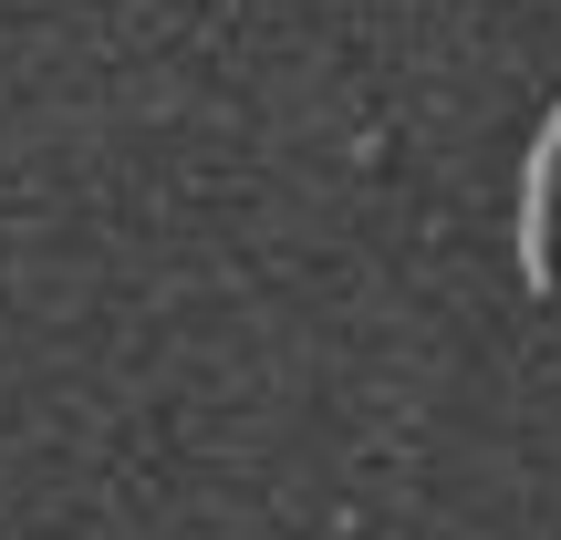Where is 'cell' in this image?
Instances as JSON below:
<instances>
[{
    "label": "cell",
    "instance_id": "6da1fadb",
    "mask_svg": "<svg viewBox=\"0 0 561 540\" xmlns=\"http://www.w3.org/2000/svg\"><path fill=\"white\" fill-rule=\"evenodd\" d=\"M520 280L530 291L561 280V94H551L541 136H530V157H520Z\"/></svg>",
    "mask_w": 561,
    "mask_h": 540
}]
</instances>
